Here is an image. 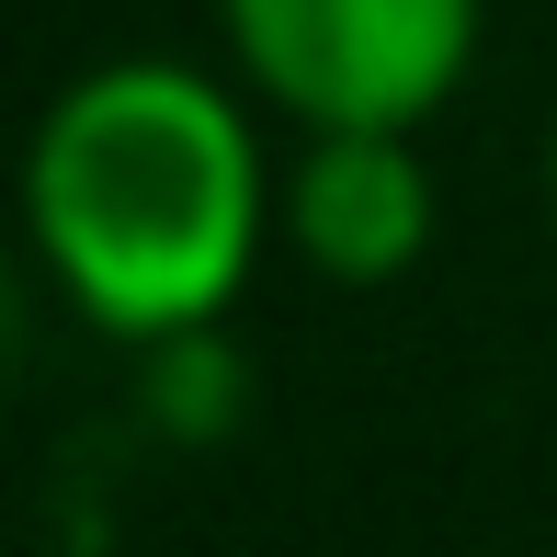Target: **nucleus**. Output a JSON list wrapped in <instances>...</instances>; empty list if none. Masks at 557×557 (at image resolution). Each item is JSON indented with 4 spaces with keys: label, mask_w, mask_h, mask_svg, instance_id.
<instances>
[{
    "label": "nucleus",
    "mask_w": 557,
    "mask_h": 557,
    "mask_svg": "<svg viewBox=\"0 0 557 557\" xmlns=\"http://www.w3.org/2000/svg\"><path fill=\"white\" fill-rule=\"evenodd\" d=\"M285 171L262 103L194 58H103L58 81L23 148V239L81 331L125 352H194L262 273Z\"/></svg>",
    "instance_id": "nucleus-1"
},
{
    "label": "nucleus",
    "mask_w": 557,
    "mask_h": 557,
    "mask_svg": "<svg viewBox=\"0 0 557 557\" xmlns=\"http://www.w3.org/2000/svg\"><path fill=\"white\" fill-rule=\"evenodd\" d=\"M216 35L296 137H421L467 91L490 0H216Z\"/></svg>",
    "instance_id": "nucleus-2"
},
{
    "label": "nucleus",
    "mask_w": 557,
    "mask_h": 557,
    "mask_svg": "<svg viewBox=\"0 0 557 557\" xmlns=\"http://www.w3.org/2000/svg\"><path fill=\"white\" fill-rule=\"evenodd\" d=\"M444 239V194L421 137H296L285 160V250L342 296L410 285Z\"/></svg>",
    "instance_id": "nucleus-3"
},
{
    "label": "nucleus",
    "mask_w": 557,
    "mask_h": 557,
    "mask_svg": "<svg viewBox=\"0 0 557 557\" xmlns=\"http://www.w3.org/2000/svg\"><path fill=\"white\" fill-rule=\"evenodd\" d=\"M535 183H546V227H557V125H546V171H535Z\"/></svg>",
    "instance_id": "nucleus-4"
}]
</instances>
